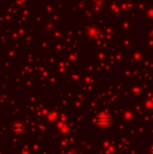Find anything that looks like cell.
I'll use <instances>...</instances> for the list:
<instances>
[{
    "mask_svg": "<svg viewBox=\"0 0 153 154\" xmlns=\"http://www.w3.org/2000/svg\"><path fill=\"white\" fill-rule=\"evenodd\" d=\"M94 121H96V124L98 126H100V127H102V128H105V127H108L111 124V116H109L108 113H104V112H103V113H99L98 116H96Z\"/></svg>",
    "mask_w": 153,
    "mask_h": 154,
    "instance_id": "6da1fadb",
    "label": "cell"
},
{
    "mask_svg": "<svg viewBox=\"0 0 153 154\" xmlns=\"http://www.w3.org/2000/svg\"><path fill=\"white\" fill-rule=\"evenodd\" d=\"M14 130L16 132L22 131V130H23V125H22V124H20V123H17L16 125H15V127H14Z\"/></svg>",
    "mask_w": 153,
    "mask_h": 154,
    "instance_id": "7a4b0ae2",
    "label": "cell"
},
{
    "mask_svg": "<svg viewBox=\"0 0 153 154\" xmlns=\"http://www.w3.org/2000/svg\"><path fill=\"white\" fill-rule=\"evenodd\" d=\"M151 153L153 154V147H151Z\"/></svg>",
    "mask_w": 153,
    "mask_h": 154,
    "instance_id": "3957f363",
    "label": "cell"
}]
</instances>
